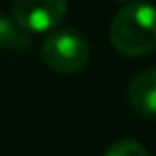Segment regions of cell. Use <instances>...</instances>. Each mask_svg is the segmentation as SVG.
<instances>
[{
  "label": "cell",
  "mask_w": 156,
  "mask_h": 156,
  "mask_svg": "<svg viewBox=\"0 0 156 156\" xmlns=\"http://www.w3.org/2000/svg\"><path fill=\"white\" fill-rule=\"evenodd\" d=\"M128 105L141 118H156V69H143L130 79Z\"/></svg>",
  "instance_id": "cell-4"
},
{
  "label": "cell",
  "mask_w": 156,
  "mask_h": 156,
  "mask_svg": "<svg viewBox=\"0 0 156 156\" xmlns=\"http://www.w3.org/2000/svg\"><path fill=\"white\" fill-rule=\"evenodd\" d=\"M30 43H32L30 32L24 30L13 15L0 13V49L22 51V49L30 47Z\"/></svg>",
  "instance_id": "cell-5"
},
{
  "label": "cell",
  "mask_w": 156,
  "mask_h": 156,
  "mask_svg": "<svg viewBox=\"0 0 156 156\" xmlns=\"http://www.w3.org/2000/svg\"><path fill=\"white\" fill-rule=\"evenodd\" d=\"M118 2H128V5H133V2H135V0H118Z\"/></svg>",
  "instance_id": "cell-7"
},
{
  "label": "cell",
  "mask_w": 156,
  "mask_h": 156,
  "mask_svg": "<svg viewBox=\"0 0 156 156\" xmlns=\"http://www.w3.org/2000/svg\"><path fill=\"white\" fill-rule=\"evenodd\" d=\"M109 41L128 58L150 54L156 47V9L145 2L122 7L109 24Z\"/></svg>",
  "instance_id": "cell-1"
},
{
  "label": "cell",
  "mask_w": 156,
  "mask_h": 156,
  "mask_svg": "<svg viewBox=\"0 0 156 156\" xmlns=\"http://www.w3.org/2000/svg\"><path fill=\"white\" fill-rule=\"evenodd\" d=\"M103 156H147V150L135 139H120L111 143Z\"/></svg>",
  "instance_id": "cell-6"
},
{
  "label": "cell",
  "mask_w": 156,
  "mask_h": 156,
  "mask_svg": "<svg viewBox=\"0 0 156 156\" xmlns=\"http://www.w3.org/2000/svg\"><path fill=\"white\" fill-rule=\"evenodd\" d=\"M41 58L56 73H77L90 60V43L83 34L71 28L56 30L43 43Z\"/></svg>",
  "instance_id": "cell-2"
},
{
  "label": "cell",
  "mask_w": 156,
  "mask_h": 156,
  "mask_svg": "<svg viewBox=\"0 0 156 156\" xmlns=\"http://www.w3.org/2000/svg\"><path fill=\"white\" fill-rule=\"evenodd\" d=\"M69 0H13L11 13L28 32L54 30L66 15Z\"/></svg>",
  "instance_id": "cell-3"
}]
</instances>
